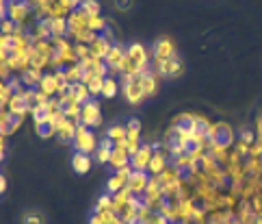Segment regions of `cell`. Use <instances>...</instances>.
<instances>
[{"label": "cell", "mask_w": 262, "mask_h": 224, "mask_svg": "<svg viewBox=\"0 0 262 224\" xmlns=\"http://www.w3.org/2000/svg\"><path fill=\"white\" fill-rule=\"evenodd\" d=\"M150 61H152V52L141 42H133L126 48V57L121 61V74L141 76L147 70H152Z\"/></svg>", "instance_id": "6da1fadb"}, {"label": "cell", "mask_w": 262, "mask_h": 224, "mask_svg": "<svg viewBox=\"0 0 262 224\" xmlns=\"http://www.w3.org/2000/svg\"><path fill=\"white\" fill-rule=\"evenodd\" d=\"M119 85H121V94L128 105H141L145 100V94H143V85H141V76H128V74H121L119 76Z\"/></svg>", "instance_id": "7a4b0ae2"}, {"label": "cell", "mask_w": 262, "mask_h": 224, "mask_svg": "<svg viewBox=\"0 0 262 224\" xmlns=\"http://www.w3.org/2000/svg\"><path fill=\"white\" fill-rule=\"evenodd\" d=\"M97 135L85 126L83 122L76 124V135H74V148H76V153H85V155H93L97 150Z\"/></svg>", "instance_id": "3957f363"}, {"label": "cell", "mask_w": 262, "mask_h": 224, "mask_svg": "<svg viewBox=\"0 0 262 224\" xmlns=\"http://www.w3.org/2000/svg\"><path fill=\"white\" fill-rule=\"evenodd\" d=\"M208 139H210V144L232 148L236 144V131L232 129V124H227V122H212L208 129Z\"/></svg>", "instance_id": "277c9868"}, {"label": "cell", "mask_w": 262, "mask_h": 224, "mask_svg": "<svg viewBox=\"0 0 262 224\" xmlns=\"http://www.w3.org/2000/svg\"><path fill=\"white\" fill-rule=\"evenodd\" d=\"M7 18L13 20L15 24H28L32 20V7L28 0H9L7 5Z\"/></svg>", "instance_id": "5b68a950"}, {"label": "cell", "mask_w": 262, "mask_h": 224, "mask_svg": "<svg viewBox=\"0 0 262 224\" xmlns=\"http://www.w3.org/2000/svg\"><path fill=\"white\" fill-rule=\"evenodd\" d=\"M152 68L158 72L160 78H178V76H182V72H184V63L180 59V54H176V57H169L165 61L152 63Z\"/></svg>", "instance_id": "8992f818"}, {"label": "cell", "mask_w": 262, "mask_h": 224, "mask_svg": "<svg viewBox=\"0 0 262 224\" xmlns=\"http://www.w3.org/2000/svg\"><path fill=\"white\" fill-rule=\"evenodd\" d=\"M176 54H178V48L171 37H158L152 46V63L165 61L169 57H176Z\"/></svg>", "instance_id": "52a82bcc"}, {"label": "cell", "mask_w": 262, "mask_h": 224, "mask_svg": "<svg viewBox=\"0 0 262 224\" xmlns=\"http://www.w3.org/2000/svg\"><path fill=\"white\" fill-rule=\"evenodd\" d=\"M80 122L89 129H97L102 124V114H100V102L95 98H91L89 102L83 105V114H80Z\"/></svg>", "instance_id": "ba28073f"}, {"label": "cell", "mask_w": 262, "mask_h": 224, "mask_svg": "<svg viewBox=\"0 0 262 224\" xmlns=\"http://www.w3.org/2000/svg\"><path fill=\"white\" fill-rule=\"evenodd\" d=\"M169 161H171V157H169V153L165 148L154 150L152 161H150V165H147V174H150V177H160V174L167 170Z\"/></svg>", "instance_id": "9c48e42d"}, {"label": "cell", "mask_w": 262, "mask_h": 224, "mask_svg": "<svg viewBox=\"0 0 262 224\" xmlns=\"http://www.w3.org/2000/svg\"><path fill=\"white\" fill-rule=\"evenodd\" d=\"M133 172H135L133 165H126V167H121V170L113 172V177L106 181V191H109V194H117L119 189H124L128 185V179Z\"/></svg>", "instance_id": "30bf717a"}, {"label": "cell", "mask_w": 262, "mask_h": 224, "mask_svg": "<svg viewBox=\"0 0 262 224\" xmlns=\"http://www.w3.org/2000/svg\"><path fill=\"white\" fill-rule=\"evenodd\" d=\"M152 155H154L152 144H141L139 153L130 157V165H133V170H137V172H147V165H150V161H152Z\"/></svg>", "instance_id": "8fae6325"}, {"label": "cell", "mask_w": 262, "mask_h": 224, "mask_svg": "<svg viewBox=\"0 0 262 224\" xmlns=\"http://www.w3.org/2000/svg\"><path fill=\"white\" fill-rule=\"evenodd\" d=\"M68 37L74 33H80V31H87L89 29V15L83 9H74L68 15Z\"/></svg>", "instance_id": "7c38bea8"}, {"label": "cell", "mask_w": 262, "mask_h": 224, "mask_svg": "<svg viewBox=\"0 0 262 224\" xmlns=\"http://www.w3.org/2000/svg\"><path fill=\"white\" fill-rule=\"evenodd\" d=\"M109 165H111L115 172L121 170V167L130 165V155H128V150H126V142L115 144V146H113V153H111V161H109Z\"/></svg>", "instance_id": "4fadbf2b"}, {"label": "cell", "mask_w": 262, "mask_h": 224, "mask_svg": "<svg viewBox=\"0 0 262 224\" xmlns=\"http://www.w3.org/2000/svg\"><path fill=\"white\" fill-rule=\"evenodd\" d=\"M141 85H143V94L145 98H152V96H156L158 87H160V76L156 70H147L145 74H141Z\"/></svg>", "instance_id": "5bb4252c"}, {"label": "cell", "mask_w": 262, "mask_h": 224, "mask_svg": "<svg viewBox=\"0 0 262 224\" xmlns=\"http://www.w3.org/2000/svg\"><path fill=\"white\" fill-rule=\"evenodd\" d=\"M195 118L198 114H191V111H182V114H178L174 120H171V129L176 131H186V133H193L195 129Z\"/></svg>", "instance_id": "9a60e30c"}, {"label": "cell", "mask_w": 262, "mask_h": 224, "mask_svg": "<svg viewBox=\"0 0 262 224\" xmlns=\"http://www.w3.org/2000/svg\"><path fill=\"white\" fill-rule=\"evenodd\" d=\"M7 109H9V114H11L13 118H18V120H24V118L28 116V105L24 102L22 94H18V92L11 94L9 102H7Z\"/></svg>", "instance_id": "2e32d148"}, {"label": "cell", "mask_w": 262, "mask_h": 224, "mask_svg": "<svg viewBox=\"0 0 262 224\" xmlns=\"http://www.w3.org/2000/svg\"><path fill=\"white\" fill-rule=\"evenodd\" d=\"M147 183H150V174H147V172H137V170H135L133 174H130V179H128V189L133 191L135 196H143Z\"/></svg>", "instance_id": "e0dca14e"}, {"label": "cell", "mask_w": 262, "mask_h": 224, "mask_svg": "<svg viewBox=\"0 0 262 224\" xmlns=\"http://www.w3.org/2000/svg\"><path fill=\"white\" fill-rule=\"evenodd\" d=\"M78 63H80V68H83V72H89V74H95V76H109V66H106L102 59L87 57Z\"/></svg>", "instance_id": "ac0fdd59"}, {"label": "cell", "mask_w": 262, "mask_h": 224, "mask_svg": "<svg viewBox=\"0 0 262 224\" xmlns=\"http://www.w3.org/2000/svg\"><path fill=\"white\" fill-rule=\"evenodd\" d=\"M54 126H56V137L61 142H74V135H76V122L74 120L63 116Z\"/></svg>", "instance_id": "d6986e66"}, {"label": "cell", "mask_w": 262, "mask_h": 224, "mask_svg": "<svg viewBox=\"0 0 262 224\" xmlns=\"http://www.w3.org/2000/svg\"><path fill=\"white\" fill-rule=\"evenodd\" d=\"M37 90L42 94H46L48 98H54V96L59 94V78H56L54 72H44V78H42V83H39Z\"/></svg>", "instance_id": "ffe728a7"}, {"label": "cell", "mask_w": 262, "mask_h": 224, "mask_svg": "<svg viewBox=\"0 0 262 224\" xmlns=\"http://www.w3.org/2000/svg\"><path fill=\"white\" fill-rule=\"evenodd\" d=\"M124 57H126V48L121 44H113L109 54H106L104 63L109 66V70H119L121 72V61H124Z\"/></svg>", "instance_id": "44dd1931"}, {"label": "cell", "mask_w": 262, "mask_h": 224, "mask_svg": "<svg viewBox=\"0 0 262 224\" xmlns=\"http://www.w3.org/2000/svg\"><path fill=\"white\" fill-rule=\"evenodd\" d=\"M91 165H93L91 155H85V153H74L72 155V170L76 174H87L89 170H91Z\"/></svg>", "instance_id": "7402d4cb"}, {"label": "cell", "mask_w": 262, "mask_h": 224, "mask_svg": "<svg viewBox=\"0 0 262 224\" xmlns=\"http://www.w3.org/2000/svg\"><path fill=\"white\" fill-rule=\"evenodd\" d=\"M28 35L32 37V42L35 39H50V18L28 24Z\"/></svg>", "instance_id": "603a6c76"}, {"label": "cell", "mask_w": 262, "mask_h": 224, "mask_svg": "<svg viewBox=\"0 0 262 224\" xmlns=\"http://www.w3.org/2000/svg\"><path fill=\"white\" fill-rule=\"evenodd\" d=\"M113 146H115V144H113L109 137H104L100 139V146H97V150H95V161L97 163H104V165H109V161H111V153H113Z\"/></svg>", "instance_id": "cb8c5ba5"}, {"label": "cell", "mask_w": 262, "mask_h": 224, "mask_svg": "<svg viewBox=\"0 0 262 224\" xmlns=\"http://www.w3.org/2000/svg\"><path fill=\"white\" fill-rule=\"evenodd\" d=\"M113 48V44L111 42H106L104 37H100L97 35L95 37V42L93 44H89V50H91V57H95V59H106V54H109V50Z\"/></svg>", "instance_id": "d4e9b609"}, {"label": "cell", "mask_w": 262, "mask_h": 224, "mask_svg": "<svg viewBox=\"0 0 262 224\" xmlns=\"http://www.w3.org/2000/svg\"><path fill=\"white\" fill-rule=\"evenodd\" d=\"M56 54L61 57V61H63V68H68V66H76L78 63V57H76V50H74V42L70 39L65 46H61L59 50H56Z\"/></svg>", "instance_id": "484cf974"}, {"label": "cell", "mask_w": 262, "mask_h": 224, "mask_svg": "<svg viewBox=\"0 0 262 224\" xmlns=\"http://www.w3.org/2000/svg\"><path fill=\"white\" fill-rule=\"evenodd\" d=\"M70 13L72 11L61 3V0H50V3H48V18L50 20H68Z\"/></svg>", "instance_id": "4316f807"}, {"label": "cell", "mask_w": 262, "mask_h": 224, "mask_svg": "<svg viewBox=\"0 0 262 224\" xmlns=\"http://www.w3.org/2000/svg\"><path fill=\"white\" fill-rule=\"evenodd\" d=\"M42 78H44V72H42V70L30 68V70H26V72L22 74V85L28 87V90H37L39 83H42Z\"/></svg>", "instance_id": "83f0119b"}, {"label": "cell", "mask_w": 262, "mask_h": 224, "mask_svg": "<svg viewBox=\"0 0 262 224\" xmlns=\"http://www.w3.org/2000/svg\"><path fill=\"white\" fill-rule=\"evenodd\" d=\"M32 48H35V50L42 54V57H46L48 61H50L54 54H56V50H54V46H52L50 39H35V42H32Z\"/></svg>", "instance_id": "f1b7e54d"}, {"label": "cell", "mask_w": 262, "mask_h": 224, "mask_svg": "<svg viewBox=\"0 0 262 224\" xmlns=\"http://www.w3.org/2000/svg\"><path fill=\"white\" fill-rule=\"evenodd\" d=\"M126 124H111L109 129H106V137H109L113 144H121V142H126Z\"/></svg>", "instance_id": "f546056e"}, {"label": "cell", "mask_w": 262, "mask_h": 224, "mask_svg": "<svg viewBox=\"0 0 262 224\" xmlns=\"http://www.w3.org/2000/svg\"><path fill=\"white\" fill-rule=\"evenodd\" d=\"M119 90H121V85H119L117 78L106 76V78H104V85H102V94H100V96H104V98H115Z\"/></svg>", "instance_id": "4dcf8cb0"}, {"label": "cell", "mask_w": 262, "mask_h": 224, "mask_svg": "<svg viewBox=\"0 0 262 224\" xmlns=\"http://www.w3.org/2000/svg\"><path fill=\"white\" fill-rule=\"evenodd\" d=\"M83 68H80V63H76V66H68L65 68V81H68L70 85H76V83H83Z\"/></svg>", "instance_id": "1f68e13d"}, {"label": "cell", "mask_w": 262, "mask_h": 224, "mask_svg": "<svg viewBox=\"0 0 262 224\" xmlns=\"http://www.w3.org/2000/svg\"><path fill=\"white\" fill-rule=\"evenodd\" d=\"M72 96L76 98V102H80V105H85V102L91 100V94H89V87L85 83L72 85Z\"/></svg>", "instance_id": "d6a6232c"}, {"label": "cell", "mask_w": 262, "mask_h": 224, "mask_svg": "<svg viewBox=\"0 0 262 224\" xmlns=\"http://www.w3.org/2000/svg\"><path fill=\"white\" fill-rule=\"evenodd\" d=\"M68 20H50V37H68Z\"/></svg>", "instance_id": "836d02e7"}, {"label": "cell", "mask_w": 262, "mask_h": 224, "mask_svg": "<svg viewBox=\"0 0 262 224\" xmlns=\"http://www.w3.org/2000/svg\"><path fill=\"white\" fill-rule=\"evenodd\" d=\"M89 29L93 31V33L102 35L106 29H109V20L104 18V15H93V18H89Z\"/></svg>", "instance_id": "e575fe53"}, {"label": "cell", "mask_w": 262, "mask_h": 224, "mask_svg": "<svg viewBox=\"0 0 262 224\" xmlns=\"http://www.w3.org/2000/svg\"><path fill=\"white\" fill-rule=\"evenodd\" d=\"M63 114H65V118H70V120H74V122H80V114H83V105L80 102H70V105H65L63 107Z\"/></svg>", "instance_id": "d590c367"}, {"label": "cell", "mask_w": 262, "mask_h": 224, "mask_svg": "<svg viewBox=\"0 0 262 224\" xmlns=\"http://www.w3.org/2000/svg\"><path fill=\"white\" fill-rule=\"evenodd\" d=\"M78 9H83L89 18H93V15H102L100 13V3H97V0H83V5H80Z\"/></svg>", "instance_id": "8d00e7d4"}, {"label": "cell", "mask_w": 262, "mask_h": 224, "mask_svg": "<svg viewBox=\"0 0 262 224\" xmlns=\"http://www.w3.org/2000/svg\"><path fill=\"white\" fill-rule=\"evenodd\" d=\"M37 135L42 139H50V137H56V126L54 124H42V126H35Z\"/></svg>", "instance_id": "74e56055"}, {"label": "cell", "mask_w": 262, "mask_h": 224, "mask_svg": "<svg viewBox=\"0 0 262 224\" xmlns=\"http://www.w3.org/2000/svg\"><path fill=\"white\" fill-rule=\"evenodd\" d=\"M236 139H241L245 144H249V146H253V142H256L258 137H256V131H253V129L243 126V129H239V137H236Z\"/></svg>", "instance_id": "f35d334b"}, {"label": "cell", "mask_w": 262, "mask_h": 224, "mask_svg": "<svg viewBox=\"0 0 262 224\" xmlns=\"http://www.w3.org/2000/svg\"><path fill=\"white\" fill-rule=\"evenodd\" d=\"M74 50H76L78 61H83V59H87V57H91V50H89V46H87V44H74Z\"/></svg>", "instance_id": "ab89813d"}, {"label": "cell", "mask_w": 262, "mask_h": 224, "mask_svg": "<svg viewBox=\"0 0 262 224\" xmlns=\"http://www.w3.org/2000/svg\"><path fill=\"white\" fill-rule=\"evenodd\" d=\"M11 90H9V85H7V81H0V105H7L11 98Z\"/></svg>", "instance_id": "60d3db41"}, {"label": "cell", "mask_w": 262, "mask_h": 224, "mask_svg": "<svg viewBox=\"0 0 262 224\" xmlns=\"http://www.w3.org/2000/svg\"><path fill=\"white\" fill-rule=\"evenodd\" d=\"M111 203H113V194H104V196H100V201H97V205H95V211L111 209Z\"/></svg>", "instance_id": "b9f144b4"}, {"label": "cell", "mask_w": 262, "mask_h": 224, "mask_svg": "<svg viewBox=\"0 0 262 224\" xmlns=\"http://www.w3.org/2000/svg\"><path fill=\"white\" fill-rule=\"evenodd\" d=\"M22 224H44V220H42V215H39L37 211H28L26 215H24Z\"/></svg>", "instance_id": "7bdbcfd3"}, {"label": "cell", "mask_w": 262, "mask_h": 224, "mask_svg": "<svg viewBox=\"0 0 262 224\" xmlns=\"http://www.w3.org/2000/svg\"><path fill=\"white\" fill-rule=\"evenodd\" d=\"M7 85H9V90L11 92H18V90H22V76L20 74H13L11 78H9V81H7Z\"/></svg>", "instance_id": "ee69618b"}, {"label": "cell", "mask_w": 262, "mask_h": 224, "mask_svg": "<svg viewBox=\"0 0 262 224\" xmlns=\"http://www.w3.org/2000/svg\"><path fill=\"white\" fill-rule=\"evenodd\" d=\"M145 224H169L165 218H162V215L160 213H152L150 215V218H147V222Z\"/></svg>", "instance_id": "f6af8a7d"}, {"label": "cell", "mask_w": 262, "mask_h": 224, "mask_svg": "<svg viewBox=\"0 0 262 224\" xmlns=\"http://www.w3.org/2000/svg\"><path fill=\"white\" fill-rule=\"evenodd\" d=\"M126 129H128V131H141V122H139L137 118H130L128 124H126Z\"/></svg>", "instance_id": "bcb514c9"}, {"label": "cell", "mask_w": 262, "mask_h": 224, "mask_svg": "<svg viewBox=\"0 0 262 224\" xmlns=\"http://www.w3.org/2000/svg\"><path fill=\"white\" fill-rule=\"evenodd\" d=\"M61 3H63L65 7H68L70 11H74V9H78V7L83 5V0H61Z\"/></svg>", "instance_id": "7dc6e473"}, {"label": "cell", "mask_w": 262, "mask_h": 224, "mask_svg": "<svg viewBox=\"0 0 262 224\" xmlns=\"http://www.w3.org/2000/svg\"><path fill=\"white\" fill-rule=\"evenodd\" d=\"M253 131H256V137L262 139V114L256 118V129H253Z\"/></svg>", "instance_id": "c3c4849f"}, {"label": "cell", "mask_w": 262, "mask_h": 224, "mask_svg": "<svg viewBox=\"0 0 262 224\" xmlns=\"http://www.w3.org/2000/svg\"><path fill=\"white\" fill-rule=\"evenodd\" d=\"M100 37H104L106 42H111V44H115V35H113V31H111V29H106V31H104V33H102Z\"/></svg>", "instance_id": "681fc988"}, {"label": "cell", "mask_w": 262, "mask_h": 224, "mask_svg": "<svg viewBox=\"0 0 262 224\" xmlns=\"http://www.w3.org/2000/svg\"><path fill=\"white\" fill-rule=\"evenodd\" d=\"M7 5H9V0H0V18H7Z\"/></svg>", "instance_id": "f907efd6"}, {"label": "cell", "mask_w": 262, "mask_h": 224, "mask_svg": "<svg viewBox=\"0 0 262 224\" xmlns=\"http://www.w3.org/2000/svg\"><path fill=\"white\" fill-rule=\"evenodd\" d=\"M30 3V7H42V5H48L50 0H28Z\"/></svg>", "instance_id": "816d5d0a"}, {"label": "cell", "mask_w": 262, "mask_h": 224, "mask_svg": "<svg viewBox=\"0 0 262 224\" xmlns=\"http://www.w3.org/2000/svg\"><path fill=\"white\" fill-rule=\"evenodd\" d=\"M115 3H121V7H119L121 11H128V7H130V0H115Z\"/></svg>", "instance_id": "f5cc1de1"}, {"label": "cell", "mask_w": 262, "mask_h": 224, "mask_svg": "<svg viewBox=\"0 0 262 224\" xmlns=\"http://www.w3.org/2000/svg\"><path fill=\"white\" fill-rule=\"evenodd\" d=\"M135 224H145V222H139V220H137V222H135Z\"/></svg>", "instance_id": "db71d44e"}, {"label": "cell", "mask_w": 262, "mask_h": 224, "mask_svg": "<svg viewBox=\"0 0 262 224\" xmlns=\"http://www.w3.org/2000/svg\"><path fill=\"white\" fill-rule=\"evenodd\" d=\"M0 196H3V191H0Z\"/></svg>", "instance_id": "11a10c76"}]
</instances>
